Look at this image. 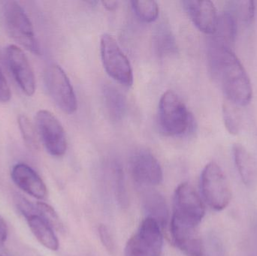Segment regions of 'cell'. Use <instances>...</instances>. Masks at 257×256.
Listing matches in <instances>:
<instances>
[{
	"label": "cell",
	"mask_w": 257,
	"mask_h": 256,
	"mask_svg": "<svg viewBox=\"0 0 257 256\" xmlns=\"http://www.w3.org/2000/svg\"><path fill=\"white\" fill-rule=\"evenodd\" d=\"M6 56L9 69L23 93L33 96L36 91V78L24 51L16 45H11L6 48Z\"/></svg>",
	"instance_id": "11"
},
{
	"label": "cell",
	"mask_w": 257,
	"mask_h": 256,
	"mask_svg": "<svg viewBox=\"0 0 257 256\" xmlns=\"http://www.w3.org/2000/svg\"><path fill=\"white\" fill-rule=\"evenodd\" d=\"M12 180L23 191L37 199H43L47 196L46 185L40 176L27 164L19 163L12 168Z\"/></svg>",
	"instance_id": "14"
},
{
	"label": "cell",
	"mask_w": 257,
	"mask_h": 256,
	"mask_svg": "<svg viewBox=\"0 0 257 256\" xmlns=\"http://www.w3.org/2000/svg\"><path fill=\"white\" fill-rule=\"evenodd\" d=\"M163 243L161 227L152 218H145L128 240L126 256H162Z\"/></svg>",
	"instance_id": "7"
},
{
	"label": "cell",
	"mask_w": 257,
	"mask_h": 256,
	"mask_svg": "<svg viewBox=\"0 0 257 256\" xmlns=\"http://www.w3.org/2000/svg\"><path fill=\"white\" fill-rule=\"evenodd\" d=\"M202 195L208 205L214 210H224L232 199V190L229 182L220 167L215 162H210L201 175Z\"/></svg>",
	"instance_id": "4"
},
{
	"label": "cell",
	"mask_w": 257,
	"mask_h": 256,
	"mask_svg": "<svg viewBox=\"0 0 257 256\" xmlns=\"http://www.w3.org/2000/svg\"><path fill=\"white\" fill-rule=\"evenodd\" d=\"M26 219L32 233L41 244L50 250H58L60 243L54 228L38 214V212Z\"/></svg>",
	"instance_id": "15"
},
{
	"label": "cell",
	"mask_w": 257,
	"mask_h": 256,
	"mask_svg": "<svg viewBox=\"0 0 257 256\" xmlns=\"http://www.w3.org/2000/svg\"><path fill=\"white\" fill-rule=\"evenodd\" d=\"M205 206L200 197L189 183L180 184L174 197L172 218L193 226H199L205 216Z\"/></svg>",
	"instance_id": "8"
},
{
	"label": "cell",
	"mask_w": 257,
	"mask_h": 256,
	"mask_svg": "<svg viewBox=\"0 0 257 256\" xmlns=\"http://www.w3.org/2000/svg\"><path fill=\"white\" fill-rule=\"evenodd\" d=\"M183 3L193 24L201 32L209 35L215 33L218 16L217 9L212 2L189 0Z\"/></svg>",
	"instance_id": "13"
},
{
	"label": "cell",
	"mask_w": 257,
	"mask_h": 256,
	"mask_svg": "<svg viewBox=\"0 0 257 256\" xmlns=\"http://www.w3.org/2000/svg\"><path fill=\"white\" fill-rule=\"evenodd\" d=\"M103 98L105 108L111 120H122L126 111L124 96L115 87L107 85L103 89Z\"/></svg>",
	"instance_id": "18"
},
{
	"label": "cell",
	"mask_w": 257,
	"mask_h": 256,
	"mask_svg": "<svg viewBox=\"0 0 257 256\" xmlns=\"http://www.w3.org/2000/svg\"><path fill=\"white\" fill-rule=\"evenodd\" d=\"M225 126L232 135H237L240 130V120L233 105L225 103L223 109Z\"/></svg>",
	"instance_id": "24"
},
{
	"label": "cell",
	"mask_w": 257,
	"mask_h": 256,
	"mask_svg": "<svg viewBox=\"0 0 257 256\" xmlns=\"http://www.w3.org/2000/svg\"><path fill=\"white\" fill-rule=\"evenodd\" d=\"M6 29L11 37L33 54H41L33 24L22 6L16 1H6L3 6Z\"/></svg>",
	"instance_id": "3"
},
{
	"label": "cell",
	"mask_w": 257,
	"mask_h": 256,
	"mask_svg": "<svg viewBox=\"0 0 257 256\" xmlns=\"http://www.w3.org/2000/svg\"><path fill=\"white\" fill-rule=\"evenodd\" d=\"M233 156L235 166L241 180L246 186H251L256 180V171L254 162L250 153L241 144H235Z\"/></svg>",
	"instance_id": "17"
},
{
	"label": "cell",
	"mask_w": 257,
	"mask_h": 256,
	"mask_svg": "<svg viewBox=\"0 0 257 256\" xmlns=\"http://www.w3.org/2000/svg\"><path fill=\"white\" fill-rule=\"evenodd\" d=\"M18 124L24 141L29 147H35L36 145V131L31 122L26 116L21 115L18 118Z\"/></svg>",
	"instance_id": "25"
},
{
	"label": "cell",
	"mask_w": 257,
	"mask_h": 256,
	"mask_svg": "<svg viewBox=\"0 0 257 256\" xmlns=\"http://www.w3.org/2000/svg\"><path fill=\"white\" fill-rule=\"evenodd\" d=\"M113 173H114V184H115L117 200L122 207H126L127 204V195H126V188L123 181V171L119 165H114Z\"/></svg>",
	"instance_id": "26"
},
{
	"label": "cell",
	"mask_w": 257,
	"mask_h": 256,
	"mask_svg": "<svg viewBox=\"0 0 257 256\" xmlns=\"http://www.w3.org/2000/svg\"><path fill=\"white\" fill-rule=\"evenodd\" d=\"M0 256H3V255H0Z\"/></svg>",
	"instance_id": "33"
},
{
	"label": "cell",
	"mask_w": 257,
	"mask_h": 256,
	"mask_svg": "<svg viewBox=\"0 0 257 256\" xmlns=\"http://www.w3.org/2000/svg\"><path fill=\"white\" fill-rule=\"evenodd\" d=\"M156 46L160 56H169L176 53V41L167 27L159 28L156 35Z\"/></svg>",
	"instance_id": "20"
},
{
	"label": "cell",
	"mask_w": 257,
	"mask_h": 256,
	"mask_svg": "<svg viewBox=\"0 0 257 256\" xmlns=\"http://www.w3.org/2000/svg\"><path fill=\"white\" fill-rule=\"evenodd\" d=\"M15 204L18 210L21 212V214L27 219V218L31 216L32 215L37 213L36 204H32L31 202L26 199L24 197L21 195H17L15 199Z\"/></svg>",
	"instance_id": "27"
},
{
	"label": "cell",
	"mask_w": 257,
	"mask_h": 256,
	"mask_svg": "<svg viewBox=\"0 0 257 256\" xmlns=\"http://www.w3.org/2000/svg\"><path fill=\"white\" fill-rule=\"evenodd\" d=\"M237 33V21L229 12H226L218 17L217 30L214 39L224 45L232 47Z\"/></svg>",
	"instance_id": "19"
},
{
	"label": "cell",
	"mask_w": 257,
	"mask_h": 256,
	"mask_svg": "<svg viewBox=\"0 0 257 256\" xmlns=\"http://www.w3.org/2000/svg\"><path fill=\"white\" fill-rule=\"evenodd\" d=\"M36 210H37L38 214L45 221L48 222L54 229L57 231H63V222L60 220L57 212L54 210L51 206L43 202H37L36 204Z\"/></svg>",
	"instance_id": "23"
},
{
	"label": "cell",
	"mask_w": 257,
	"mask_h": 256,
	"mask_svg": "<svg viewBox=\"0 0 257 256\" xmlns=\"http://www.w3.org/2000/svg\"><path fill=\"white\" fill-rule=\"evenodd\" d=\"M100 54L104 69L111 78L125 87L133 85L131 64L117 41L108 33L101 37Z\"/></svg>",
	"instance_id": "5"
},
{
	"label": "cell",
	"mask_w": 257,
	"mask_h": 256,
	"mask_svg": "<svg viewBox=\"0 0 257 256\" xmlns=\"http://www.w3.org/2000/svg\"><path fill=\"white\" fill-rule=\"evenodd\" d=\"M130 170L134 181L142 187L158 186L163 181L160 164L148 150H140L133 153L130 158Z\"/></svg>",
	"instance_id": "10"
},
{
	"label": "cell",
	"mask_w": 257,
	"mask_h": 256,
	"mask_svg": "<svg viewBox=\"0 0 257 256\" xmlns=\"http://www.w3.org/2000/svg\"><path fill=\"white\" fill-rule=\"evenodd\" d=\"M99 234L103 246L111 253H114L115 250L114 239L111 235L109 228L105 225H100L99 227Z\"/></svg>",
	"instance_id": "28"
},
{
	"label": "cell",
	"mask_w": 257,
	"mask_h": 256,
	"mask_svg": "<svg viewBox=\"0 0 257 256\" xmlns=\"http://www.w3.org/2000/svg\"><path fill=\"white\" fill-rule=\"evenodd\" d=\"M210 69L228 102L245 106L252 99L250 78L232 48L213 39L208 48Z\"/></svg>",
	"instance_id": "1"
},
{
	"label": "cell",
	"mask_w": 257,
	"mask_h": 256,
	"mask_svg": "<svg viewBox=\"0 0 257 256\" xmlns=\"http://www.w3.org/2000/svg\"><path fill=\"white\" fill-rule=\"evenodd\" d=\"M160 130L168 136L185 133L191 124V117L181 98L175 92L166 91L160 98L158 109Z\"/></svg>",
	"instance_id": "2"
},
{
	"label": "cell",
	"mask_w": 257,
	"mask_h": 256,
	"mask_svg": "<svg viewBox=\"0 0 257 256\" xmlns=\"http://www.w3.org/2000/svg\"><path fill=\"white\" fill-rule=\"evenodd\" d=\"M12 97L10 87L0 69V102H9Z\"/></svg>",
	"instance_id": "29"
},
{
	"label": "cell",
	"mask_w": 257,
	"mask_h": 256,
	"mask_svg": "<svg viewBox=\"0 0 257 256\" xmlns=\"http://www.w3.org/2000/svg\"><path fill=\"white\" fill-rule=\"evenodd\" d=\"M132 7L139 19L144 22L152 23L158 18L159 6L155 1H132Z\"/></svg>",
	"instance_id": "21"
},
{
	"label": "cell",
	"mask_w": 257,
	"mask_h": 256,
	"mask_svg": "<svg viewBox=\"0 0 257 256\" xmlns=\"http://www.w3.org/2000/svg\"><path fill=\"white\" fill-rule=\"evenodd\" d=\"M255 239H256V243L257 244V227L256 229H255Z\"/></svg>",
	"instance_id": "32"
},
{
	"label": "cell",
	"mask_w": 257,
	"mask_h": 256,
	"mask_svg": "<svg viewBox=\"0 0 257 256\" xmlns=\"http://www.w3.org/2000/svg\"><path fill=\"white\" fill-rule=\"evenodd\" d=\"M229 10L236 21L240 20L244 24H249L253 19L255 13L254 3L253 1L229 2Z\"/></svg>",
	"instance_id": "22"
},
{
	"label": "cell",
	"mask_w": 257,
	"mask_h": 256,
	"mask_svg": "<svg viewBox=\"0 0 257 256\" xmlns=\"http://www.w3.org/2000/svg\"><path fill=\"white\" fill-rule=\"evenodd\" d=\"M104 7L108 11H114L118 6V2L117 1H102Z\"/></svg>",
	"instance_id": "31"
},
{
	"label": "cell",
	"mask_w": 257,
	"mask_h": 256,
	"mask_svg": "<svg viewBox=\"0 0 257 256\" xmlns=\"http://www.w3.org/2000/svg\"><path fill=\"white\" fill-rule=\"evenodd\" d=\"M8 227L4 219L0 216V247L6 243L8 237Z\"/></svg>",
	"instance_id": "30"
},
{
	"label": "cell",
	"mask_w": 257,
	"mask_h": 256,
	"mask_svg": "<svg viewBox=\"0 0 257 256\" xmlns=\"http://www.w3.org/2000/svg\"><path fill=\"white\" fill-rule=\"evenodd\" d=\"M36 126L47 151L53 156H63L67 150V139L58 119L50 111L41 110L36 114Z\"/></svg>",
	"instance_id": "9"
},
{
	"label": "cell",
	"mask_w": 257,
	"mask_h": 256,
	"mask_svg": "<svg viewBox=\"0 0 257 256\" xmlns=\"http://www.w3.org/2000/svg\"><path fill=\"white\" fill-rule=\"evenodd\" d=\"M44 78L47 90L56 105L66 114L75 113L78 108V101L63 69L58 65H51L47 67Z\"/></svg>",
	"instance_id": "6"
},
{
	"label": "cell",
	"mask_w": 257,
	"mask_h": 256,
	"mask_svg": "<svg viewBox=\"0 0 257 256\" xmlns=\"http://www.w3.org/2000/svg\"><path fill=\"white\" fill-rule=\"evenodd\" d=\"M171 234L177 247L187 256L203 255V242L198 232V227L172 218Z\"/></svg>",
	"instance_id": "12"
},
{
	"label": "cell",
	"mask_w": 257,
	"mask_h": 256,
	"mask_svg": "<svg viewBox=\"0 0 257 256\" xmlns=\"http://www.w3.org/2000/svg\"><path fill=\"white\" fill-rule=\"evenodd\" d=\"M144 207L147 217L152 218L160 225L161 228L166 226L169 218V210L164 197L156 192L148 191L144 195Z\"/></svg>",
	"instance_id": "16"
}]
</instances>
